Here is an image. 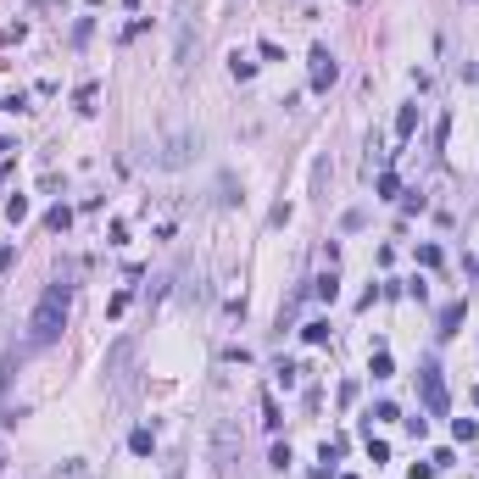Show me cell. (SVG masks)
<instances>
[{"instance_id": "cell-7", "label": "cell", "mask_w": 479, "mask_h": 479, "mask_svg": "<svg viewBox=\"0 0 479 479\" xmlns=\"http://www.w3.org/2000/svg\"><path fill=\"white\" fill-rule=\"evenodd\" d=\"M307 290H312L318 301H334V295H340V279H334V268H329V273H318V279H312Z\"/></svg>"}, {"instance_id": "cell-11", "label": "cell", "mask_w": 479, "mask_h": 479, "mask_svg": "<svg viewBox=\"0 0 479 479\" xmlns=\"http://www.w3.org/2000/svg\"><path fill=\"white\" fill-rule=\"evenodd\" d=\"M413 128H418V106H402V112H396V134L413 140Z\"/></svg>"}, {"instance_id": "cell-21", "label": "cell", "mask_w": 479, "mask_h": 479, "mask_svg": "<svg viewBox=\"0 0 479 479\" xmlns=\"http://www.w3.org/2000/svg\"><path fill=\"white\" fill-rule=\"evenodd\" d=\"M273 468H290V441H273Z\"/></svg>"}, {"instance_id": "cell-18", "label": "cell", "mask_w": 479, "mask_h": 479, "mask_svg": "<svg viewBox=\"0 0 479 479\" xmlns=\"http://www.w3.org/2000/svg\"><path fill=\"white\" fill-rule=\"evenodd\" d=\"M368 457H373V463H384V457H390V446L379 441V434H373V429H368Z\"/></svg>"}, {"instance_id": "cell-8", "label": "cell", "mask_w": 479, "mask_h": 479, "mask_svg": "<svg viewBox=\"0 0 479 479\" xmlns=\"http://www.w3.org/2000/svg\"><path fill=\"white\" fill-rule=\"evenodd\" d=\"M301 340H307V345H329V318H312V323H301Z\"/></svg>"}, {"instance_id": "cell-15", "label": "cell", "mask_w": 479, "mask_h": 479, "mask_svg": "<svg viewBox=\"0 0 479 479\" xmlns=\"http://www.w3.org/2000/svg\"><path fill=\"white\" fill-rule=\"evenodd\" d=\"M6 217H12V223H23V217H28V195H12V201H6Z\"/></svg>"}, {"instance_id": "cell-4", "label": "cell", "mask_w": 479, "mask_h": 479, "mask_svg": "<svg viewBox=\"0 0 479 479\" xmlns=\"http://www.w3.org/2000/svg\"><path fill=\"white\" fill-rule=\"evenodd\" d=\"M190 145H195L190 134H173V140H167V151L156 156V167H184V162H190Z\"/></svg>"}, {"instance_id": "cell-12", "label": "cell", "mask_w": 479, "mask_h": 479, "mask_svg": "<svg viewBox=\"0 0 479 479\" xmlns=\"http://www.w3.org/2000/svg\"><path fill=\"white\" fill-rule=\"evenodd\" d=\"M368 373H373V379H390V373H396V363H390V352H384V345H379V352H373V363H368Z\"/></svg>"}, {"instance_id": "cell-1", "label": "cell", "mask_w": 479, "mask_h": 479, "mask_svg": "<svg viewBox=\"0 0 479 479\" xmlns=\"http://www.w3.org/2000/svg\"><path fill=\"white\" fill-rule=\"evenodd\" d=\"M62 323H67V284H51L45 295H39L34 318H28V345H56Z\"/></svg>"}, {"instance_id": "cell-14", "label": "cell", "mask_w": 479, "mask_h": 479, "mask_svg": "<svg viewBox=\"0 0 479 479\" xmlns=\"http://www.w3.org/2000/svg\"><path fill=\"white\" fill-rule=\"evenodd\" d=\"M452 434H457V441L468 446V441H474V434H479V423H474V418H452Z\"/></svg>"}, {"instance_id": "cell-20", "label": "cell", "mask_w": 479, "mask_h": 479, "mask_svg": "<svg viewBox=\"0 0 479 479\" xmlns=\"http://www.w3.org/2000/svg\"><path fill=\"white\" fill-rule=\"evenodd\" d=\"M273 373H279V384H284V390H290V384H295V379H301V368H295V363H279V368H273Z\"/></svg>"}, {"instance_id": "cell-5", "label": "cell", "mask_w": 479, "mask_h": 479, "mask_svg": "<svg viewBox=\"0 0 479 479\" xmlns=\"http://www.w3.org/2000/svg\"><path fill=\"white\" fill-rule=\"evenodd\" d=\"M128 357H134V340H117V345H112V357H106V373H112V384H123V368H128Z\"/></svg>"}, {"instance_id": "cell-19", "label": "cell", "mask_w": 479, "mask_h": 479, "mask_svg": "<svg viewBox=\"0 0 479 479\" xmlns=\"http://www.w3.org/2000/svg\"><path fill=\"white\" fill-rule=\"evenodd\" d=\"M229 73H234V78H240V84H245V78H251V73H256V62H245V56H234V62H229Z\"/></svg>"}, {"instance_id": "cell-24", "label": "cell", "mask_w": 479, "mask_h": 479, "mask_svg": "<svg viewBox=\"0 0 479 479\" xmlns=\"http://www.w3.org/2000/svg\"><path fill=\"white\" fill-rule=\"evenodd\" d=\"M345 479H357V474H345Z\"/></svg>"}, {"instance_id": "cell-13", "label": "cell", "mask_w": 479, "mask_h": 479, "mask_svg": "<svg viewBox=\"0 0 479 479\" xmlns=\"http://www.w3.org/2000/svg\"><path fill=\"white\" fill-rule=\"evenodd\" d=\"M51 479H90V463H62V468H51Z\"/></svg>"}, {"instance_id": "cell-10", "label": "cell", "mask_w": 479, "mask_h": 479, "mask_svg": "<svg viewBox=\"0 0 479 479\" xmlns=\"http://www.w3.org/2000/svg\"><path fill=\"white\" fill-rule=\"evenodd\" d=\"M67 223H73V206H51V212H45V229H51V234H62Z\"/></svg>"}, {"instance_id": "cell-9", "label": "cell", "mask_w": 479, "mask_h": 479, "mask_svg": "<svg viewBox=\"0 0 479 479\" xmlns=\"http://www.w3.org/2000/svg\"><path fill=\"white\" fill-rule=\"evenodd\" d=\"M128 452H134V457H151V452H156V434H151V429H134V434H128Z\"/></svg>"}, {"instance_id": "cell-17", "label": "cell", "mask_w": 479, "mask_h": 479, "mask_svg": "<svg viewBox=\"0 0 479 479\" xmlns=\"http://www.w3.org/2000/svg\"><path fill=\"white\" fill-rule=\"evenodd\" d=\"M396 190H402V179H396V173H390V167H384V173H379V195L390 201V195H396Z\"/></svg>"}, {"instance_id": "cell-2", "label": "cell", "mask_w": 479, "mask_h": 479, "mask_svg": "<svg viewBox=\"0 0 479 479\" xmlns=\"http://www.w3.org/2000/svg\"><path fill=\"white\" fill-rule=\"evenodd\" d=\"M418 390H423V413H429V418H446L452 396H446V379H441V368H434V363L418 368Z\"/></svg>"}, {"instance_id": "cell-23", "label": "cell", "mask_w": 479, "mask_h": 479, "mask_svg": "<svg viewBox=\"0 0 479 479\" xmlns=\"http://www.w3.org/2000/svg\"><path fill=\"white\" fill-rule=\"evenodd\" d=\"M12 262H17V251H12V245H0V273H6Z\"/></svg>"}, {"instance_id": "cell-6", "label": "cell", "mask_w": 479, "mask_h": 479, "mask_svg": "<svg viewBox=\"0 0 479 479\" xmlns=\"http://www.w3.org/2000/svg\"><path fill=\"white\" fill-rule=\"evenodd\" d=\"M463 318H468V307H463V301H452V307H441V334L452 340V334L463 329Z\"/></svg>"}, {"instance_id": "cell-22", "label": "cell", "mask_w": 479, "mask_h": 479, "mask_svg": "<svg viewBox=\"0 0 479 479\" xmlns=\"http://www.w3.org/2000/svg\"><path fill=\"white\" fill-rule=\"evenodd\" d=\"M407 479H434V463H413V468H407Z\"/></svg>"}, {"instance_id": "cell-16", "label": "cell", "mask_w": 479, "mask_h": 479, "mask_svg": "<svg viewBox=\"0 0 479 479\" xmlns=\"http://www.w3.org/2000/svg\"><path fill=\"white\" fill-rule=\"evenodd\" d=\"M262 423H268V429H279V423H284V418H279V402H273V396H262Z\"/></svg>"}, {"instance_id": "cell-3", "label": "cell", "mask_w": 479, "mask_h": 479, "mask_svg": "<svg viewBox=\"0 0 479 479\" xmlns=\"http://www.w3.org/2000/svg\"><path fill=\"white\" fill-rule=\"evenodd\" d=\"M334 78H340V62L329 56V45H318V51H312V90L323 95V90H329Z\"/></svg>"}]
</instances>
